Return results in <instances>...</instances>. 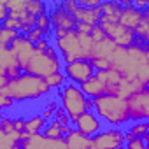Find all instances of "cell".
<instances>
[{"label": "cell", "mask_w": 149, "mask_h": 149, "mask_svg": "<svg viewBox=\"0 0 149 149\" xmlns=\"http://www.w3.org/2000/svg\"><path fill=\"white\" fill-rule=\"evenodd\" d=\"M63 142H65V146H67L68 149H90V146H91L90 137L79 133L76 128H72V130L63 137Z\"/></svg>", "instance_id": "cell-19"}, {"label": "cell", "mask_w": 149, "mask_h": 149, "mask_svg": "<svg viewBox=\"0 0 149 149\" xmlns=\"http://www.w3.org/2000/svg\"><path fill=\"white\" fill-rule=\"evenodd\" d=\"M35 28L47 39V35L53 32V26H51V19H49V9L47 11H44L42 14H39L37 16V19H35Z\"/></svg>", "instance_id": "cell-25"}, {"label": "cell", "mask_w": 149, "mask_h": 149, "mask_svg": "<svg viewBox=\"0 0 149 149\" xmlns=\"http://www.w3.org/2000/svg\"><path fill=\"white\" fill-rule=\"evenodd\" d=\"M100 6L95 7V9H86V7H76V11L72 13L76 23H84V25H90V26H95L98 25V19H100Z\"/></svg>", "instance_id": "cell-16"}, {"label": "cell", "mask_w": 149, "mask_h": 149, "mask_svg": "<svg viewBox=\"0 0 149 149\" xmlns=\"http://www.w3.org/2000/svg\"><path fill=\"white\" fill-rule=\"evenodd\" d=\"M95 42L88 33H77L76 30H68L61 39H54V49L61 63H72L76 60H90Z\"/></svg>", "instance_id": "cell-3"}, {"label": "cell", "mask_w": 149, "mask_h": 149, "mask_svg": "<svg viewBox=\"0 0 149 149\" xmlns=\"http://www.w3.org/2000/svg\"><path fill=\"white\" fill-rule=\"evenodd\" d=\"M132 7L137 9V11H146V9H149V2L147 0H133Z\"/></svg>", "instance_id": "cell-40"}, {"label": "cell", "mask_w": 149, "mask_h": 149, "mask_svg": "<svg viewBox=\"0 0 149 149\" xmlns=\"http://www.w3.org/2000/svg\"><path fill=\"white\" fill-rule=\"evenodd\" d=\"M114 149H125V146H118V147H114Z\"/></svg>", "instance_id": "cell-44"}, {"label": "cell", "mask_w": 149, "mask_h": 149, "mask_svg": "<svg viewBox=\"0 0 149 149\" xmlns=\"http://www.w3.org/2000/svg\"><path fill=\"white\" fill-rule=\"evenodd\" d=\"M81 91L84 93L86 98H97L102 95H109V88L105 86V83H102L98 77H90L88 81H84L83 84H79Z\"/></svg>", "instance_id": "cell-15"}, {"label": "cell", "mask_w": 149, "mask_h": 149, "mask_svg": "<svg viewBox=\"0 0 149 149\" xmlns=\"http://www.w3.org/2000/svg\"><path fill=\"white\" fill-rule=\"evenodd\" d=\"M2 26L4 28H9V30H14V32H21V21H18V19H14V18H7L4 23H2Z\"/></svg>", "instance_id": "cell-35"}, {"label": "cell", "mask_w": 149, "mask_h": 149, "mask_svg": "<svg viewBox=\"0 0 149 149\" xmlns=\"http://www.w3.org/2000/svg\"><path fill=\"white\" fill-rule=\"evenodd\" d=\"M0 74L7 79H14L21 74L16 56L9 47H0Z\"/></svg>", "instance_id": "cell-14"}, {"label": "cell", "mask_w": 149, "mask_h": 149, "mask_svg": "<svg viewBox=\"0 0 149 149\" xmlns=\"http://www.w3.org/2000/svg\"><path fill=\"white\" fill-rule=\"evenodd\" d=\"M98 26L104 30L107 39H111L118 47H128L135 42V35L132 30L121 26L119 23H111V21H102L98 19Z\"/></svg>", "instance_id": "cell-9"}, {"label": "cell", "mask_w": 149, "mask_h": 149, "mask_svg": "<svg viewBox=\"0 0 149 149\" xmlns=\"http://www.w3.org/2000/svg\"><path fill=\"white\" fill-rule=\"evenodd\" d=\"M4 119V112H0V121H2Z\"/></svg>", "instance_id": "cell-45"}, {"label": "cell", "mask_w": 149, "mask_h": 149, "mask_svg": "<svg viewBox=\"0 0 149 149\" xmlns=\"http://www.w3.org/2000/svg\"><path fill=\"white\" fill-rule=\"evenodd\" d=\"M116 44L111 40V39H104V40H100V42H97L95 46H93V49H91V56H90V60H111V56H112V53L116 51Z\"/></svg>", "instance_id": "cell-18"}, {"label": "cell", "mask_w": 149, "mask_h": 149, "mask_svg": "<svg viewBox=\"0 0 149 149\" xmlns=\"http://www.w3.org/2000/svg\"><path fill=\"white\" fill-rule=\"evenodd\" d=\"M61 67H63V63H61L54 46L51 44L46 51H37L33 47V53H32L28 63L25 65L23 72L30 74V76H37V77L46 79L56 72H61Z\"/></svg>", "instance_id": "cell-5"}, {"label": "cell", "mask_w": 149, "mask_h": 149, "mask_svg": "<svg viewBox=\"0 0 149 149\" xmlns=\"http://www.w3.org/2000/svg\"><path fill=\"white\" fill-rule=\"evenodd\" d=\"M49 91L51 90L42 77L21 72L18 77L9 79V83L0 93L7 95L14 104H21V102H30V100H40Z\"/></svg>", "instance_id": "cell-2"}, {"label": "cell", "mask_w": 149, "mask_h": 149, "mask_svg": "<svg viewBox=\"0 0 149 149\" xmlns=\"http://www.w3.org/2000/svg\"><path fill=\"white\" fill-rule=\"evenodd\" d=\"M61 72L65 74L67 83L77 84V86L95 76V68L90 63V60H76L72 63H65L61 67Z\"/></svg>", "instance_id": "cell-8"}, {"label": "cell", "mask_w": 149, "mask_h": 149, "mask_svg": "<svg viewBox=\"0 0 149 149\" xmlns=\"http://www.w3.org/2000/svg\"><path fill=\"white\" fill-rule=\"evenodd\" d=\"M19 33L14 32V30H9V28H4L0 25V47H9L11 42L18 37Z\"/></svg>", "instance_id": "cell-28"}, {"label": "cell", "mask_w": 149, "mask_h": 149, "mask_svg": "<svg viewBox=\"0 0 149 149\" xmlns=\"http://www.w3.org/2000/svg\"><path fill=\"white\" fill-rule=\"evenodd\" d=\"M90 35H91V39H93V42H95V44H97V42H100V40H104V39L107 37V35L104 33V30H102L98 25H95V26H93V30H91V33H90Z\"/></svg>", "instance_id": "cell-36"}, {"label": "cell", "mask_w": 149, "mask_h": 149, "mask_svg": "<svg viewBox=\"0 0 149 149\" xmlns=\"http://www.w3.org/2000/svg\"><path fill=\"white\" fill-rule=\"evenodd\" d=\"M7 83H9V79H7L6 76H2V74H0V91L6 88V84H7Z\"/></svg>", "instance_id": "cell-43"}, {"label": "cell", "mask_w": 149, "mask_h": 149, "mask_svg": "<svg viewBox=\"0 0 149 149\" xmlns=\"http://www.w3.org/2000/svg\"><path fill=\"white\" fill-rule=\"evenodd\" d=\"M0 128H2L6 133H13V132H16V130H14V125H13V118H6V116H4L2 121H0Z\"/></svg>", "instance_id": "cell-37"}, {"label": "cell", "mask_w": 149, "mask_h": 149, "mask_svg": "<svg viewBox=\"0 0 149 149\" xmlns=\"http://www.w3.org/2000/svg\"><path fill=\"white\" fill-rule=\"evenodd\" d=\"M111 67L119 76L142 88L149 83V44L135 39L128 47H116L109 60Z\"/></svg>", "instance_id": "cell-1"}, {"label": "cell", "mask_w": 149, "mask_h": 149, "mask_svg": "<svg viewBox=\"0 0 149 149\" xmlns=\"http://www.w3.org/2000/svg\"><path fill=\"white\" fill-rule=\"evenodd\" d=\"M25 139L23 133L13 132V133H6L0 128V149H21V140Z\"/></svg>", "instance_id": "cell-21"}, {"label": "cell", "mask_w": 149, "mask_h": 149, "mask_svg": "<svg viewBox=\"0 0 149 149\" xmlns=\"http://www.w3.org/2000/svg\"><path fill=\"white\" fill-rule=\"evenodd\" d=\"M13 125H14V130L18 133H23V128H25V118L19 116V118H13Z\"/></svg>", "instance_id": "cell-39"}, {"label": "cell", "mask_w": 149, "mask_h": 149, "mask_svg": "<svg viewBox=\"0 0 149 149\" xmlns=\"http://www.w3.org/2000/svg\"><path fill=\"white\" fill-rule=\"evenodd\" d=\"M9 18V11L6 9V0H0V25Z\"/></svg>", "instance_id": "cell-41"}, {"label": "cell", "mask_w": 149, "mask_h": 149, "mask_svg": "<svg viewBox=\"0 0 149 149\" xmlns=\"http://www.w3.org/2000/svg\"><path fill=\"white\" fill-rule=\"evenodd\" d=\"M26 2L28 0H6V9L9 13H21L26 11Z\"/></svg>", "instance_id": "cell-30"}, {"label": "cell", "mask_w": 149, "mask_h": 149, "mask_svg": "<svg viewBox=\"0 0 149 149\" xmlns=\"http://www.w3.org/2000/svg\"><path fill=\"white\" fill-rule=\"evenodd\" d=\"M63 125L58 123L56 119H49L46 121V126L42 128V135L46 139H53V140H63Z\"/></svg>", "instance_id": "cell-23"}, {"label": "cell", "mask_w": 149, "mask_h": 149, "mask_svg": "<svg viewBox=\"0 0 149 149\" xmlns=\"http://www.w3.org/2000/svg\"><path fill=\"white\" fill-rule=\"evenodd\" d=\"M58 98H60V107L67 112V116L70 118V121L74 123L83 112H86V97L81 91V88L77 84L67 83L65 86H61L58 90Z\"/></svg>", "instance_id": "cell-6"}, {"label": "cell", "mask_w": 149, "mask_h": 149, "mask_svg": "<svg viewBox=\"0 0 149 149\" xmlns=\"http://www.w3.org/2000/svg\"><path fill=\"white\" fill-rule=\"evenodd\" d=\"M47 9H49V4L42 2V0H28L26 2V13L33 18H37L39 14H42Z\"/></svg>", "instance_id": "cell-26"}, {"label": "cell", "mask_w": 149, "mask_h": 149, "mask_svg": "<svg viewBox=\"0 0 149 149\" xmlns=\"http://www.w3.org/2000/svg\"><path fill=\"white\" fill-rule=\"evenodd\" d=\"M147 128H149V123L147 121H137V123H133L132 126H130V133H132V137H147Z\"/></svg>", "instance_id": "cell-29"}, {"label": "cell", "mask_w": 149, "mask_h": 149, "mask_svg": "<svg viewBox=\"0 0 149 149\" xmlns=\"http://www.w3.org/2000/svg\"><path fill=\"white\" fill-rule=\"evenodd\" d=\"M9 49L14 53L16 61H18V65H19V70L23 72L25 65L28 63V60H30V56H32V53H33V44L28 42L25 35H18V37L11 42Z\"/></svg>", "instance_id": "cell-13"}, {"label": "cell", "mask_w": 149, "mask_h": 149, "mask_svg": "<svg viewBox=\"0 0 149 149\" xmlns=\"http://www.w3.org/2000/svg\"><path fill=\"white\" fill-rule=\"evenodd\" d=\"M25 37H26V40H28V42H32L33 46H35V44H37L39 40L46 39V37H44V35H42V33H40V32H39V30H37L35 26H33V28H32V30H30V32H28V33H26Z\"/></svg>", "instance_id": "cell-34"}, {"label": "cell", "mask_w": 149, "mask_h": 149, "mask_svg": "<svg viewBox=\"0 0 149 149\" xmlns=\"http://www.w3.org/2000/svg\"><path fill=\"white\" fill-rule=\"evenodd\" d=\"M53 119H56L58 123H61L63 126H72V121H70V118L67 116V112L58 105V109H56V112H54V116H53Z\"/></svg>", "instance_id": "cell-33"}, {"label": "cell", "mask_w": 149, "mask_h": 149, "mask_svg": "<svg viewBox=\"0 0 149 149\" xmlns=\"http://www.w3.org/2000/svg\"><path fill=\"white\" fill-rule=\"evenodd\" d=\"M44 81H46V84L49 86V90H60L61 86L67 84V77H65L63 72H56V74H53V76L46 77Z\"/></svg>", "instance_id": "cell-27"}, {"label": "cell", "mask_w": 149, "mask_h": 149, "mask_svg": "<svg viewBox=\"0 0 149 149\" xmlns=\"http://www.w3.org/2000/svg\"><path fill=\"white\" fill-rule=\"evenodd\" d=\"M93 149H114L118 146L125 144V132L121 128H107V130H100L97 135L90 137Z\"/></svg>", "instance_id": "cell-10"}, {"label": "cell", "mask_w": 149, "mask_h": 149, "mask_svg": "<svg viewBox=\"0 0 149 149\" xmlns=\"http://www.w3.org/2000/svg\"><path fill=\"white\" fill-rule=\"evenodd\" d=\"M95 77H98L102 83H105V86L109 88V95L114 93V88L119 84L121 76L119 72H116L114 68H107V70H95Z\"/></svg>", "instance_id": "cell-20"}, {"label": "cell", "mask_w": 149, "mask_h": 149, "mask_svg": "<svg viewBox=\"0 0 149 149\" xmlns=\"http://www.w3.org/2000/svg\"><path fill=\"white\" fill-rule=\"evenodd\" d=\"M13 105H14V102H13L7 95L0 93V112H2V111H7V109H11Z\"/></svg>", "instance_id": "cell-38"}, {"label": "cell", "mask_w": 149, "mask_h": 149, "mask_svg": "<svg viewBox=\"0 0 149 149\" xmlns=\"http://www.w3.org/2000/svg\"><path fill=\"white\" fill-rule=\"evenodd\" d=\"M44 126H46V119H44L40 114H32L30 118H25V128H23V135H25V137H28V135L40 133Z\"/></svg>", "instance_id": "cell-22"}, {"label": "cell", "mask_w": 149, "mask_h": 149, "mask_svg": "<svg viewBox=\"0 0 149 149\" xmlns=\"http://www.w3.org/2000/svg\"><path fill=\"white\" fill-rule=\"evenodd\" d=\"M130 121H147L149 119V88H144L126 98Z\"/></svg>", "instance_id": "cell-7"}, {"label": "cell", "mask_w": 149, "mask_h": 149, "mask_svg": "<svg viewBox=\"0 0 149 149\" xmlns=\"http://www.w3.org/2000/svg\"><path fill=\"white\" fill-rule=\"evenodd\" d=\"M123 146H125V149H149V147H147V142H146L142 137H132V139L126 140Z\"/></svg>", "instance_id": "cell-32"}, {"label": "cell", "mask_w": 149, "mask_h": 149, "mask_svg": "<svg viewBox=\"0 0 149 149\" xmlns=\"http://www.w3.org/2000/svg\"><path fill=\"white\" fill-rule=\"evenodd\" d=\"M142 14H144V11H137V9H133L132 6H128V7H121V14H119L118 23H119L121 26H125V28H128V30L133 32L135 26L139 25Z\"/></svg>", "instance_id": "cell-17"}, {"label": "cell", "mask_w": 149, "mask_h": 149, "mask_svg": "<svg viewBox=\"0 0 149 149\" xmlns=\"http://www.w3.org/2000/svg\"><path fill=\"white\" fill-rule=\"evenodd\" d=\"M49 19H51V26L53 30H74L76 26V19L74 16L63 7V2H54L51 7H49Z\"/></svg>", "instance_id": "cell-11"}, {"label": "cell", "mask_w": 149, "mask_h": 149, "mask_svg": "<svg viewBox=\"0 0 149 149\" xmlns=\"http://www.w3.org/2000/svg\"><path fill=\"white\" fill-rule=\"evenodd\" d=\"M133 35H135V39L144 40L146 44H149V9L144 11V14H142L140 21H139V25H137L135 30H133Z\"/></svg>", "instance_id": "cell-24"}, {"label": "cell", "mask_w": 149, "mask_h": 149, "mask_svg": "<svg viewBox=\"0 0 149 149\" xmlns=\"http://www.w3.org/2000/svg\"><path fill=\"white\" fill-rule=\"evenodd\" d=\"M93 100V112L100 121H107L114 128H119L126 123H130L128 118V107L126 100L119 98L116 95H102Z\"/></svg>", "instance_id": "cell-4"}, {"label": "cell", "mask_w": 149, "mask_h": 149, "mask_svg": "<svg viewBox=\"0 0 149 149\" xmlns=\"http://www.w3.org/2000/svg\"><path fill=\"white\" fill-rule=\"evenodd\" d=\"M56 109H58V104H56L54 100H47V102H46V105H44V109H42L39 114H40L46 121H49V119H53V116H54Z\"/></svg>", "instance_id": "cell-31"}, {"label": "cell", "mask_w": 149, "mask_h": 149, "mask_svg": "<svg viewBox=\"0 0 149 149\" xmlns=\"http://www.w3.org/2000/svg\"><path fill=\"white\" fill-rule=\"evenodd\" d=\"M72 126L79 133L86 135V137H93L102 130V121L97 118L95 112H83L76 121L72 123Z\"/></svg>", "instance_id": "cell-12"}, {"label": "cell", "mask_w": 149, "mask_h": 149, "mask_svg": "<svg viewBox=\"0 0 149 149\" xmlns=\"http://www.w3.org/2000/svg\"><path fill=\"white\" fill-rule=\"evenodd\" d=\"M49 46H51V42H49L47 39H42V40H39V42H37V44H35L33 47H35L37 51H46V49H47Z\"/></svg>", "instance_id": "cell-42"}]
</instances>
